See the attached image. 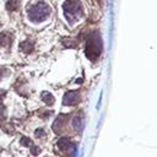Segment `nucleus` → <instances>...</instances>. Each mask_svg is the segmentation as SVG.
<instances>
[{
	"instance_id": "obj_1",
	"label": "nucleus",
	"mask_w": 157,
	"mask_h": 157,
	"mask_svg": "<svg viewBox=\"0 0 157 157\" xmlns=\"http://www.w3.org/2000/svg\"><path fill=\"white\" fill-rule=\"evenodd\" d=\"M28 12V18L33 22H40L43 20H45L49 13H50V9L45 2H37L34 5H31L27 9Z\"/></svg>"
},
{
	"instance_id": "obj_2",
	"label": "nucleus",
	"mask_w": 157,
	"mask_h": 157,
	"mask_svg": "<svg viewBox=\"0 0 157 157\" xmlns=\"http://www.w3.org/2000/svg\"><path fill=\"white\" fill-rule=\"evenodd\" d=\"M102 50V42L99 38L98 33H91L87 38V44H86V55L91 60H96Z\"/></svg>"
},
{
	"instance_id": "obj_3",
	"label": "nucleus",
	"mask_w": 157,
	"mask_h": 157,
	"mask_svg": "<svg viewBox=\"0 0 157 157\" xmlns=\"http://www.w3.org/2000/svg\"><path fill=\"white\" fill-rule=\"evenodd\" d=\"M63 7L69 21H75L82 15V6L78 0H66Z\"/></svg>"
},
{
	"instance_id": "obj_4",
	"label": "nucleus",
	"mask_w": 157,
	"mask_h": 157,
	"mask_svg": "<svg viewBox=\"0 0 157 157\" xmlns=\"http://www.w3.org/2000/svg\"><path fill=\"white\" fill-rule=\"evenodd\" d=\"M80 98L77 96L76 92H69L65 94V98H64V104H67V105H74L76 103H78Z\"/></svg>"
},
{
	"instance_id": "obj_5",
	"label": "nucleus",
	"mask_w": 157,
	"mask_h": 157,
	"mask_svg": "<svg viewBox=\"0 0 157 157\" xmlns=\"http://www.w3.org/2000/svg\"><path fill=\"white\" fill-rule=\"evenodd\" d=\"M11 42H12V37H11L10 33L2 32V33L0 34V44H1L2 47H7V45H10Z\"/></svg>"
},
{
	"instance_id": "obj_6",
	"label": "nucleus",
	"mask_w": 157,
	"mask_h": 157,
	"mask_svg": "<svg viewBox=\"0 0 157 157\" xmlns=\"http://www.w3.org/2000/svg\"><path fill=\"white\" fill-rule=\"evenodd\" d=\"M6 7L9 11H16L20 7V0H9L6 4Z\"/></svg>"
},
{
	"instance_id": "obj_7",
	"label": "nucleus",
	"mask_w": 157,
	"mask_h": 157,
	"mask_svg": "<svg viewBox=\"0 0 157 157\" xmlns=\"http://www.w3.org/2000/svg\"><path fill=\"white\" fill-rule=\"evenodd\" d=\"M21 48H22V50H25V52H31L32 49H33V44L32 43H29V40H26V42H23L22 44H21Z\"/></svg>"
},
{
	"instance_id": "obj_8",
	"label": "nucleus",
	"mask_w": 157,
	"mask_h": 157,
	"mask_svg": "<svg viewBox=\"0 0 157 157\" xmlns=\"http://www.w3.org/2000/svg\"><path fill=\"white\" fill-rule=\"evenodd\" d=\"M43 99L47 102V104H53L54 103V99H53V96L50 94V93H47V92H44L43 93Z\"/></svg>"
}]
</instances>
